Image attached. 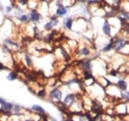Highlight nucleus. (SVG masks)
Wrapping results in <instances>:
<instances>
[{
  "label": "nucleus",
  "mask_w": 129,
  "mask_h": 121,
  "mask_svg": "<svg viewBox=\"0 0 129 121\" xmlns=\"http://www.w3.org/2000/svg\"><path fill=\"white\" fill-rule=\"evenodd\" d=\"M113 44V48L116 50V51H119V50H121L122 48H124V46L127 44V41H125L124 39H122V38H117V39H115L114 40V43Z\"/></svg>",
  "instance_id": "1"
},
{
  "label": "nucleus",
  "mask_w": 129,
  "mask_h": 121,
  "mask_svg": "<svg viewBox=\"0 0 129 121\" xmlns=\"http://www.w3.org/2000/svg\"><path fill=\"white\" fill-rule=\"evenodd\" d=\"M13 109V104L12 103H9V102H4L2 103V107H1V110L5 113V114H10L11 110Z\"/></svg>",
  "instance_id": "2"
},
{
  "label": "nucleus",
  "mask_w": 129,
  "mask_h": 121,
  "mask_svg": "<svg viewBox=\"0 0 129 121\" xmlns=\"http://www.w3.org/2000/svg\"><path fill=\"white\" fill-rule=\"evenodd\" d=\"M50 96H51L52 98L61 100V98H62V91L60 90L59 88H54L53 90L50 92Z\"/></svg>",
  "instance_id": "3"
},
{
  "label": "nucleus",
  "mask_w": 129,
  "mask_h": 121,
  "mask_svg": "<svg viewBox=\"0 0 129 121\" xmlns=\"http://www.w3.org/2000/svg\"><path fill=\"white\" fill-rule=\"evenodd\" d=\"M75 101H76V100H75V96H74L73 94H68L67 97H66V99H64V104L66 106H68V107H70L72 104L75 103Z\"/></svg>",
  "instance_id": "4"
},
{
  "label": "nucleus",
  "mask_w": 129,
  "mask_h": 121,
  "mask_svg": "<svg viewBox=\"0 0 129 121\" xmlns=\"http://www.w3.org/2000/svg\"><path fill=\"white\" fill-rule=\"evenodd\" d=\"M58 22H59V21L57 20L56 17H52V18H51V22H48V23L45 25V29L50 31L54 26H56V25L58 24Z\"/></svg>",
  "instance_id": "5"
},
{
  "label": "nucleus",
  "mask_w": 129,
  "mask_h": 121,
  "mask_svg": "<svg viewBox=\"0 0 129 121\" xmlns=\"http://www.w3.org/2000/svg\"><path fill=\"white\" fill-rule=\"evenodd\" d=\"M40 18H41V16H40L39 12L37 10H32L31 11V13H30V19H31V21H33V22H38L40 20Z\"/></svg>",
  "instance_id": "6"
},
{
  "label": "nucleus",
  "mask_w": 129,
  "mask_h": 121,
  "mask_svg": "<svg viewBox=\"0 0 129 121\" xmlns=\"http://www.w3.org/2000/svg\"><path fill=\"white\" fill-rule=\"evenodd\" d=\"M81 68L83 72H91V67H90V62L89 60H82L81 62Z\"/></svg>",
  "instance_id": "7"
},
{
  "label": "nucleus",
  "mask_w": 129,
  "mask_h": 121,
  "mask_svg": "<svg viewBox=\"0 0 129 121\" xmlns=\"http://www.w3.org/2000/svg\"><path fill=\"white\" fill-rule=\"evenodd\" d=\"M102 30H103V33L106 35V36H109L110 35V25L107 21L104 22L103 24V27H102Z\"/></svg>",
  "instance_id": "8"
},
{
  "label": "nucleus",
  "mask_w": 129,
  "mask_h": 121,
  "mask_svg": "<svg viewBox=\"0 0 129 121\" xmlns=\"http://www.w3.org/2000/svg\"><path fill=\"white\" fill-rule=\"evenodd\" d=\"M117 16H118V18H119L122 22H127V21H128V14H127V12L122 11V12L118 13Z\"/></svg>",
  "instance_id": "9"
},
{
  "label": "nucleus",
  "mask_w": 129,
  "mask_h": 121,
  "mask_svg": "<svg viewBox=\"0 0 129 121\" xmlns=\"http://www.w3.org/2000/svg\"><path fill=\"white\" fill-rule=\"evenodd\" d=\"M57 14L59 16H64V14H67V8L64 7L63 5L59 6L58 9H57Z\"/></svg>",
  "instance_id": "10"
},
{
  "label": "nucleus",
  "mask_w": 129,
  "mask_h": 121,
  "mask_svg": "<svg viewBox=\"0 0 129 121\" xmlns=\"http://www.w3.org/2000/svg\"><path fill=\"white\" fill-rule=\"evenodd\" d=\"M64 27L67 29H72V26H73V20L72 18H66L64 21Z\"/></svg>",
  "instance_id": "11"
},
{
  "label": "nucleus",
  "mask_w": 129,
  "mask_h": 121,
  "mask_svg": "<svg viewBox=\"0 0 129 121\" xmlns=\"http://www.w3.org/2000/svg\"><path fill=\"white\" fill-rule=\"evenodd\" d=\"M117 85H118V87H119L121 90H125V89L127 88V84H126V82H125L123 79H120V80L117 82Z\"/></svg>",
  "instance_id": "12"
},
{
  "label": "nucleus",
  "mask_w": 129,
  "mask_h": 121,
  "mask_svg": "<svg viewBox=\"0 0 129 121\" xmlns=\"http://www.w3.org/2000/svg\"><path fill=\"white\" fill-rule=\"evenodd\" d=\"M32 109L34 111H37V112H39V113H41V114H44V113H45V109L40 105H34L32 107Z\"/></svg>",
  "instance_id": "13"
},
{
  "label": "nucleus",
  "mask_w": 129,
  "mask_h": 121,
  "mask_svg": "<svg viewBox=\"0 0 129 121\" xmlns=\"http://www.w3.org/2000/svg\"><path fill=\"white\" fill-rule=\"evenodd\" d=\"M80 55L81 56H88L89 55V50L86 47H83L81 51H80Z\"/></svg>",
  "instance_id": "14"
},
{
  "label": "nucleus",
  "mask_w": 129,
  "mask_h": 121,
  "mask_svg": "<svg viewBox=\"0 0 129 121\" xmlns=\"http://www.w3.org/2000/svg\"><path fill=\"white\" fill-rule=\"evenodd\" d=\"M17 78V74L15 72H12V73H10L8 76H7V79L8 80H14V79H16Z\"/></svg>",
  "instance_id": "15"
},
{
  "label": "nucleus",
  "mask_w": 129,
  "mask_h": 121,
  "mask_svg": "<svg viewBox=\"0 0 129 121\" xmlns=\"http://www.w3.org/2000/svg\"><path fill=\"white\" fill-rule=\"evenodd\" d=\"M25 59H26L27 65H28L29 67H32V60H31V58L29 57V55H26V56H25Z\"/></svg>",
  "instance_id": "16"
},
{
  "label": "nucleus",
  "mask_w": 129,
  "mask_h": 121,
  "mask_svg": "<svg viewBox=\"0 0 129 121\" xmlns=\"http://www.w3.org/2000/svg\"><path fill=\"white\" fill-rule=\"evenodd\" d=\"M112 48H113V44H112V42H111V43H109L108 45H107L105 48H104V49H103V51H104V52H108V51H110Z\"/></svg>",
  "instance_id": "17"
},
{
  "label": "nucleus",
  "mask_w": 129,
  "mask_h": 121,
  "mask_svg": "<svg viewBox=\"0 0 129 121\" xmlns=\"http://www.w3.org/2000/svg\"><path fill=\"white\" fill-rule=\"evenodd\" d=\"M37 95H38L39 97H45V96H46V92H45V90H41L37 93Z\"/></svg>",
  "instance_id": "18"
},
{
  "label": "nucleus",
  "mask_w": 129,
  "mask_h": 121,
  "mask_svg": "<svg viewBox=\"0 0 129 121\" xmlns=\"http://www.w3.org/2000/svg\"><path fill=\"white\" fill-rule=\"evenodd\" d=\"M20 20L22 21V22H27L28 21V16L27 15H22L20 17Z\"/></svg>",
  "instance_id": "19"
},
{
  "label": "nucleus",
  "mask_w": 129,
  "mask_h": 121,
  "mask_svg": "<svg viewBox=\"0 0 129 121\" xmlns=\"http://www.w3.org/2000/svg\"><path fill=\"white\" fill-rule=\"evenodd\" d=\"M28 2V0H19V3L22 4V5H26Z\"/></svg>",
  "instance_id": "20"
},
{
  "label": "nucleus",
  "mask_w": 129,
  "mask_h": 121,
  "mask_svg": "<svg viewBox=\"0 0 129 121\" xmlns=\"http://www.w3.org/2000/svg\"><path fill=\"white\" fill-rule=\"evenodd\" d=\"M86 2L88 4H91V3H96V2H98V0H86Z\"/></svg>",
  "instance_id": "21"
},
{
  "label": "nucleus",
  "mask_w": 129,
  "mask_h": 121,
  "mask_svg": "<svg viewBox=\"0 0 129 121\" xmlns=\"http://www.w3.org/2000/svg\"><path fill=\"white\" fill-rule=\"evenodd\" d=\"M122 96H123V97H125V99L128 101V92H125V94L123 93V94H122Z\"/></svg>",
  "instance_id": "22"
},
{
  "label": "nucleus",
  "mask_w": 129,
  "mask_h": 121,
  "mask_svg": "<svg viewBox=\"0 0 129 121\" xmlns=\"http://www.w3.org/2000/svg\"><path fill=\"white\" fill-rule=\"evenodd\" d=\"M110 74H111L112 76H116V75H117V72H116V71H112Z\"/></svg>",
  "instance_id": "23"
},
{
  "label": "nucleus",
  "mask_w": 129,
  "mask_h": 121,
  "mask_svg": "<svg viewBox=\"0 0 129 121\" xmlns=\"http://www.w3.org/2000/svg\"><path fill=\"white\" fill-rule=\"evenodd\" d=\"M6 11H7V12H10V11H11V7H7V8H6Z\"/></svg>",
  "instance_id": "24"
},
{
  "label": "nucleus",
  "mask_w": 129,
  "mask_h": 121,
  "mask_svg": "<svg viewBox=\"0 0 129 121\" xmlns=\"http://www.w3.org/2000/svg\"><path fill=\"white\" fill-rule=\"evenodd\" d=\"M4 102H5V100H4V99H2V98H0V103L2 104V103H4Z\"/></svg>",
  "instance_id": "25"
}]
</instances>
